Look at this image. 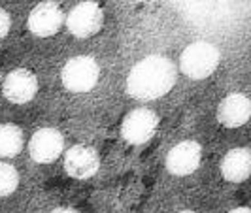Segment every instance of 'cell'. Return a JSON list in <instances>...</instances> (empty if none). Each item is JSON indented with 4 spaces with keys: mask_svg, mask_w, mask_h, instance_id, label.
<instances>
[{
    "mask_svg": "<svg viewBox=\"0 0 251 213\" xmlns=\"http://www.w3.org/2000/svg\"><path fill=\"white\" fill-rule=\"evenodd\" d=\"M176 64L163 55H150L132 66L126 77V93L136 100H157L176 83Z\"/></svg>",
    "mask_w": 251,
    "mask_h": 213,
    "instance_id": "6da1fadb",
    "label": "cell"
},
{
    "mask_svg": "<svg viewBox=\"0 0 251 213\" xmlns=\"http://www.w3.org/2000/svg\"><path fill=\"white\" fill-rule=\"evenodd\" d=\"M219 64V51L210 42H193L179 57L181 72L191 79H206Z\"/></svg>",
    "mask_w": 251,
    "mask_h": 213,
    "instance_id": "7a4b0ae2",
    "label": "cell"
},
{
    "mask_svg": "<svg viewBox=\"0 0 251 213\" xmlns=\"http://www.w3.org/2000/svg\"><path fill=\"white\" fill-rule=\"evenodd\" d=\"M99 63L87 55L70 59L63 68V83L70 93H87L99 83Z\"/></svg>",
    "mask_w": 251,
    "mask_h": 213,
    "instance_id": "3957f363",
    "label": "cell"
},
{
    "mask_svg": "<svg viewBox=\"0 0 251 213\" xmlns=\"http://www.w3.org/2000/svg\"><path fill=\"white\" fill-rule=\"evenodd\" d=\"M104 25V12L97 2H79L74 6L68 17H66V26L70 34L75 38H91L95 36Z\"/></svg>",
    "mask_w": 251,
    "mask_h": 213,
    "instance_id": "277c9868",
    "label": "cell"
},
{
    "mask_svg": "<svg viewBox=\"0 0 251 213\" xmlns=\"http://www.w3.org/2000/svg\"><path fill=\"white\" fill-rule=\"evenodd\" d=\"M157 126H159L157 113L148 108H138L125 117L121 126V136L130 145H142L153 138V134L157 132Z\"/></svg>",
    "mask_w": 251,
    "mask_h": 213,
    "instance_id": "5b68a950",
    "label": "cell"
},
{
    "mask_svg": "<svg viewBox=\"0 0 251 213\" xmlns=\"http://www.w3.org/2000/svg\"><path fill=\"white\" fill-rule=\"evenodd\" d=\"M64 21V13L61 10V6L53 0H46L40 2L32 12L28 13V30L40 38L53 36L55 32H59V28Z\"/></svg>",
    "mask_w": 251,
    "mask_h": 213,
    "instance_id": "8992f818",
    "label": "cell"
},
{
    "mask_svg": "<svg viewBox=\"0 0 251 213\" xmlns=\"http://www.w3.org/2000/svg\"><path fill=\"white\" fill-rule=\"evenodd\" d=\"M64 149V138L57 128H40L32 134L28 143V153L32 161L40 164L53 163Z\"/></svg>",
    "mask_w": 251,
    "mask_h": 213,
    "instance_id": "52a82bcc",
    "label": "cell"
},
{
    "mask_svg": "<svg viewBox=\"0 0 251 213\" xmlns=\"http://www.w3.org/2000/svg\"><path fill=\"white\" fill-rule=\"evenodd\" d=\"M201 159V145L193 140H185L170 149L168 157H166V168L174 176H189L199 168Z\"/></svg>",
    "mask_w": 251,
    "mask_h": 213,
    "instance_id": "ba28073f",
    "label": "cell"
},
{
    "mask_svg": "<svg viewBox=\"0 0 251 213\" xmlns=\"http://www.w3.org/2000/svg\"><path fill=\"white\" fill-rule=\"evenodd\" d=\"M38 91V79L26 68H17L6 75L2 93L13 104H26L34 98Z\"/></svg>",
    "mask_w": 251,
    "mask_h": 213,
    "instance_id": "9c48e42d",
    "label": "cell"
},
{
    "mask_svg": "<svg viewBox=\"0 0 251 213\" xmlns=\"http://www.w3.org/2000/svg\"><path fill=\"white\" fill-rule=\"evenodd\" d=\"M99 155L89 145H74L64 155V168L68 176L75 179H87L99 172Z\"/></svg>",
    "mask_w": 251,
    "mask_h": 213,
    "instance_id": "30bf717a",
    "label": "cell"
},
{
    "mask_svg": "<svg viewBox=\"0 0 251 213\" xmlns=\"http://www.w3.org/2000/svg\"><path fill=\"white\" fill-rule=\"evenodd\" d=\"M251 113V102L246 95H228L217 108V119L226 128H236L248 123Z\"/></svg>",
    "mask_w": 251,
    "mask_h": 213,
    "instance_id": "8fae6325",
    "label": "cell"
},
{
    "mask_svg": "<svg viewBox=\"0 0 251 213\" xmlns=\"http://www.w3.org/2000/svg\"><path fill=\"white\" fill-rule=\"evenodd\" d=\"M251 172V153L246 147L230 149L221 163V174L230 183H242L250 177Z\"/></svg>",
    "mask_w": 251,
    "mask_h": 213,
    "instance_id": "7c38bea8",
    "label": "cell"
},
{
    "mask_svg": "<svg viewBox=\"0 0 251 213\" xmlns=\"http://www.w3.org/2000/svg\"><path fill=\"white\" fill-rule=\"evenodd\" d=\"M23 149V132L15 125H0V157L12 159Z\"/></svg>",
    "mask_w": 251,
    "mask_h": 213,
    "instance_id": "4fadbf2b",
    "label": "cell"
},
{
    "mask_svg": "<svg viewBox=\"0 0 251 213\" xmlns=\"http://www.w3.org/2000/svg\"><path fill=\"white\" fill-rule=\"evenodd\" d=\"M19 185V174L12 164L0 163V196H8Z\"/></svg>",
    "mask_w": 251,
    "mask_h": 213,
    "instance_id": "5bb4252c",
    "label": "cell"
},
{
    "mask_svg": "<svg viewBox=\"0 0 251 213\" xmlns=\"http://www.w3.org/2000/svg\"><path fill=\"white\" fill-rule=\"evenodd\" d=\"M10 26H12L10 13L0 8V40H2V38H6V34L10 32Z\"/></svg>",
    "mask_w": 251,
    "mask_h": 213,
    "instance_id": "9a60e30c",
    "label": "cell"
},
{
    "mask_svg": "<svg viewBox=\"0 0 251 213\" xmlns=\"http://www.w3.org/2000/svg\"><path fill=\"white\" fill-rule=\"evenodd\" d=\"M55 212H74L72 208H55Z\"/></svg>",
    "mask_w": 251,
    "mask_h": 213,
    "instance_id": "2e32d148",
    "label": "cell"
},
{
    "mask_svg": "<svg viewBox=\"0 0 251 213\" xmlns=\"http://www.w3.org/2000/svg\"><path fill=\"white\" fill-rule=\"evenodd\" d=\"M232 212H250V210H248V208H236V210H232Z\"/></svg>",
    "mask_w": 251,
    "mask_h": 213,
    "instance_id": "e0dca14e",
    "label": "cell"
},
{
    "mask_svg": "<svg viewBox=\"0 0 251 213\" xmlns=\"http://www.w3.org/2000/svg\"><path fill=\"white\" fill-rule=\"evenodd\" d=\"M0 77H2V74H0Z\"/></svg>",
    "mask_w": 251,
    "mask_h": 213,
    "instance_id": "ac0fdd59",
    "label": "cell"
}]
</instances>
